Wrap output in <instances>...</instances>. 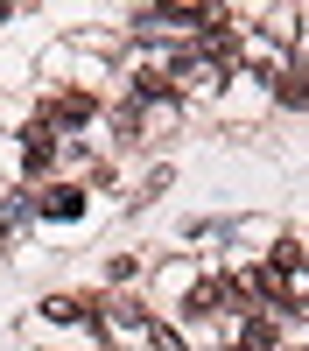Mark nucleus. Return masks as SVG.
<instances>
[{"label": "nucleus", "instance_id": "nucleus-8", "mask_svg": "<svg viewBox=\"0 0 309 351\" xmlns=\"http://www.w3.org/2000/svg\"><path fill=\"white\" fill-rule=\"evenodd\" d=\"M148 337H155V351H183V344H176V337H169V330H148Z\"/></svg>", "mask_w": 309, "mask_h": 351}, {"label": "nucleus", "instance_id": "nucleus-2", "mask_svg": "<svg viewBox=\"0 0 309 351\" xmlns=\"http://www.w3.org/2000/svg\"><path fill=\"white\" fill-rule=\"evenodd\" d=\"M225 302H239V288H232V281H197L190 295H183L190 316H197V309H225Z\"/></svg>", "mask_w": 309, "mask_h": 351}, {"label": "nucleus", "instance_id": "nucleus-1", "mask_svg": "<svg viewBox=\"0 0 309 351\" xmlns=\"http://www.w3.org/2000/svg\"><path fill=\"white\" fill-rule=\"evenodd\" d=\"M84 120H92V92H64L42 106V127H84Z\"/></svg>", "mask_w": 309, "mask_h": 351}, {"label": "nucleus", "instance_id": "nucleus-6", "mask_svg": "<svg viewBox=\"0 0 309 351\" xmlns=\"http://www.w3.org/2000/svg\"><path fill=\"white\" fill-rule=\"evenodd\" d=\"M267 344H274V316H253L239 330V351H267Z\"/></svg>", "mask_w": 309, "mask_h": 351}, {"label": "nucleus", "instance_id": "nucleus-3", "mask_svg": "<svg viewBox=\"0 0 309 351\" xmlns=\"http://www.w3.org/2000/svg\"><path fill=\"white\" fill-rule=\"evenodd\" d=\"M42 316H49V324H92V302H77V295H49Z\"/></svg>", "mask_w": 309, "mask_h": 351}, {"label": "nucleus", "instance_id": "nucleus-5", "mask_svg": "<svg viewBox=\"0 0 309 351\" xmlns=\"http://www.w3.org/2000/svg\"><path fill=\"white\" fill-rule=\"evenodd\" d=\"M42 211H49V218H77V211H84V190H71V183H64V190H42Z\"/></svg>", "mask_w": 309, "mask_h": 351}, {"label": "nucleus", "instance_id": "nucleus-7", "mask_svg": "<svg viewBox=\"0 0 309 351\" xmlns=\"http://www.w3.org/2000/svg\"><path fill=\"white\" fill-rule=\"evenodd\" d=\"M281 106H309V77H281Z\"/></svg>", "mask_w": 309, "mask_h": 351}, {"label": "nucleus", "instance_id": "nucleus-4", "mask_svg": "<svg viewBox=\"0 0 309 351\" xmlns=\"http://www.w3.org/2000/svg\"><path fill=\"white\" fill-rule=\"evenodd\" d=\"M49 162H56V148H49V134H28V141H21V169H28V176H42Z\"/></svg>", "mask_w": 309, "mask_h": 351}]
</instances>
